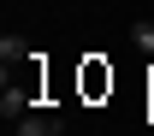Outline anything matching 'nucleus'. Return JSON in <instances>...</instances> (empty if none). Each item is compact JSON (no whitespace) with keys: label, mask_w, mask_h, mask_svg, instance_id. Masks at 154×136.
<instances>
[{"label":"nucleus","mask_w":154,"mask_h":136,"mask_svg":"<svg viewBox=\"0 0 154 136\" xmlns=\"http://www.w3.org/2000/svg\"><path fill=\"white\" fill-rule=\"evenodd\" d=\"M0 59H6V71H12V65H24V59H30V47H24L18 36H6V41H0Z\"/></svg>","instance_id":"nucleus-1"},{"label":"nucleus","mask_w":154,"mask_h":136,"mask_svg":"<svg viewBox=\"0 0 154 136\" xmlns=\"http://www.w3.org/2000/svg\"><path fill=\"white\" fill-rule=\"evenodd\" d=\"M18 136H65V130H59V124H48V118H24Z\"/></svg>","instance_id":"nucleus-3"},{"label":"nucleus","mask_w":154,"mask_h":136,"mask_svg":"<svg viewBox=\"0 0 154 136\" xmlns=\"http://www.w3.org/2000/svg\"><path fill=\"white\" fill-rule=\"evenodd\" d=\"M131 47L154 59V24H131Z\"/></svg>","instance_id":"nucleus-2"}]
</instances>
